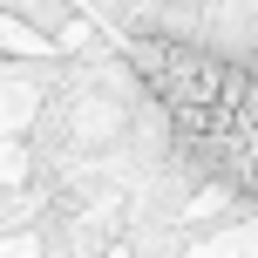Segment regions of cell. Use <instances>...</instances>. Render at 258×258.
Wrapping results in <instances>:
<instances>
[{"label": "cell", "mask_w": 258, "mask_h": 258, "mask_svg": "<svg viewBox=\"0 0 258 258\" xmlns=\"http://www.w3.org/2000/svg\"><path fill=\"white\" fill-rule=\"evenodd\" d=\"M143 82L163 95V109L177 116V129L197 143L204 156H224V163H245V116H251V82L238 68L211 61L197 48H177V41H150L143 48Z\"/></svg>", "instance_id": "cell-1"}]
</instances>
